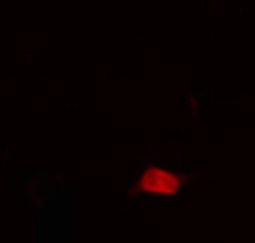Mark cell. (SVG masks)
I'll return each instance as SVG.
<instances>
[{"label":"cell","instance_id":"1","mask_svg":"<svg viewBox=\"0 0 255 243\" xmlns=\"http://www.w3.org/2000/svg\"><path fill=\"white\" fill-rule=\"evenodd\" d=\"M194 175L168 167L158 158H145L128 189V201L141 204H174L191 189Z\"/></svg>","mask_w":255,"mask_h":243}]
</instances>
